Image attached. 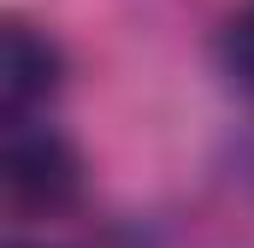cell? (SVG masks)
Instances as JSON below:
<instances>
[{
    "label": "cell",
    "instance_id": "3957f363",
    "mask_svg": "<svg viewBox=\"0 0 254 248\" xmlns=\"http://www.w3.org/2000/svg\"><path fill=\"white\" fill-rule=\"evenodd\" d=\"M219 65H225V77H231L237 89L254 95V6L237 12V18L219 30Z\"/></svg>",
    "mask_w": 254,
    "mask_h": 248
},
{
    "label": "cell",
    "instance_id": "6da1fadb",
    "mask_svg": "<svg viewBox=\"0 0 254 248\" xmlns=\"http://www.w3.org/2000/svg\"><path fill=\"white\" fill-rule=\"evenodd\" d=\"M0 178H6L12 207H24V213H60L83 189V154L65 142L60 130H48V124H36V130L12 124L6 154H0Z\"/></svg>",
    "mask_w": 254,
    "mask_h": 248
},
{
    "label": "cell",
    "instance_id": "277c9868",
    "mask_svg": "<svg viewBox=\"0 0 254 248\" xmlns=\"http://www.w3.org/2000/svg\"><path fill=\"white\" fill-rule=\"evenodd\" d=\"M18 248H30V243H18Z\"/></svg>",
    "mask_w": 254,
    "mask_h": 248
},
{
    "label": "cell",
    "instance_id": "7a4b0ae2",
    "mask_svg": "<svg viewBox=\"0 0 254 248\" xmlns=\"http://www.w3.org/2000/svg\"><path fill=\"white\" fill-rule=\"evenodd\" d=\"M60 83H65V54L48 36H36L30 24H6V36H0V101H6L12 124H24V113L36 101H48Z\"/></svg>",
    "mask_w": 254,
    "mask_h": 248
}]
</instances>
